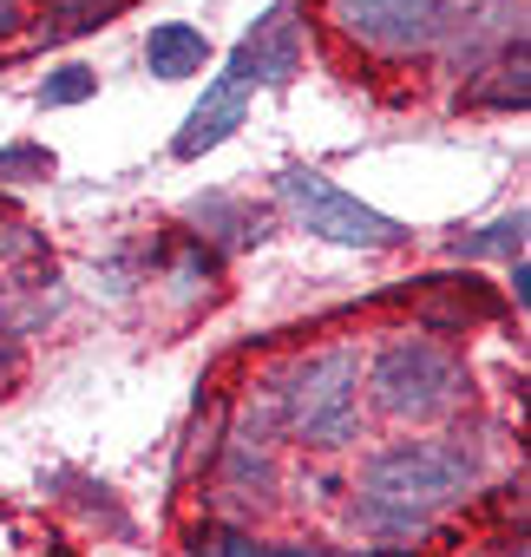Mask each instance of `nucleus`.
I'll list each match as a JSON object with an SVG mask.
<instances>
[{"mask_svg":"<svg viewBox=\"0 0 531 557\" xmlns=\"http://www.w3.org/2000/svg\"><path fill=\"white\" fill-rule=\"evenodd\" d=\"M125 0H40V34L47 40H73V34H92L106 27Z\"/></svg>","mask_w":531,"mask_h":557,"instance_id":"1a4fd4ad","label":"nucleus"},{"mask_svg":"<svg viewBox=\"0 0 531 557\" xmlns=\"http://www.w3.org/2000/svg\"><path fill=\"white\" fill-rule=\"evenodd\" d=\"M276 203H283V210H289L309 236L342 243V249H400V243H407V223L381 216L374 203L348 197L335 177L302 171V164H289V171L276 177Z\"/></svg>","mask_w":531,"mask_h":557,"instance_id":"7ed1b4c3","label":"nucleus"},{"mask_svg":"<svg viewBox=\"0 0 531 557\" xmlns=\"http://www.w3.org/2000/svg\"><path fill=\"white\" fill-rule=\"evenodd\" d=\"M236 60H243V73H249V86H256V79H262V86H289V79H296V66H302L296 0H276V8L256 21V34L236 47Z\"/></svg>","mask_w":531,"mask_h":557,"instance_id":"0eeeda50","label":"nucleus"},{"mask_svg":"<svg viewBox=\"0 0 531 557\" xmlns=\"http://www.w3.org/2000/svg\"><path fill=\"white\" fill-rule=\"evenodd\" d=\"M329 21L374 53H420L446 34V0H329Z\"/></svg>","mask_w":531,"mask_h":557,"instance_id":"39448f33","label":"nucleus"},{"mask_svg":"<svg viewBox=\"0 0 531 557\" xmlns=\"http://www.w3.org/2000/svg\"><path fill=\"white\" fill-rule=\"evenodd\" d=\"M190 223H230V230H223V243H236V249H249V243L270 236V223H262L249 203H236V197H203V203L190 210Z\"/></svg>","mask_w":531,"mask_h":557,"instance_id":"9b49d317","label":"nucleus"},{"mask_svg":"<svg viewBox=\"0 0 531 557\" xmlns=\"http://www.w3.org/2000/svg\"><path fill=\"white\" fill-rule=\"evenodd\" d=\"M34 177H53V151L47 145H8L0 151V184H34Z\"/></svg>","mask_w":531,"mask_h":557,"instance_id":"2eb2a0df","label":"nucleus"},{"mask_svg":"<svg viewBox=\"0 0 531 557\" xmlns=\"http://www.w3.org/2000/svg\"><path fill=\"white\" fill-rule=\"evenodd\" d=\"M479 479L472 453L466 446H446V440H400L387 453H374L361 466V505L355 518L368 531H387V537H420L453 498H466Z\"/></svg>","mask_w":531,"mask_h":557,"instance_id":"f257e3e1","label":"nucleus"},{"mask_svg":"<svg viewBox=\"0 0 531 557\" xmlns=\"http://www.w3.org/2000/svg\"><path fill=\"white\" fill-rule=\"evenodd\" d=\"M453 256H524V210L518 216H498L472 236H453Z\"/></svg>","mask_w":531,"mask_h":557,"instance_id":"ddd939ff","label":"nucleus"},{"mask_svg":"<svg viewBox=\"0 0 531 557\" xmlns=\"http://www.w3.org/2000/svg\"><path fill=\"white\" fill-rule=\"evenodd\" d=\"M197 557H335V550H309V544H256L236 531H197Z\"/></svg>","mask_w":531,"mask_h":557,"instance_id":"f8f14e48","label":"nucleus"},{"mask_svg":"<svg viewBox=\"0 0 531 557\" xmlns=\"http://www.w3.org/2000/svg\"><path fill=\"white\" fill-rule=\"evenodd\" d=\"M21 361H27V348H21V335L0 322V381H14L21 374Z\"/></svg>","mask_w":531,"mask_h":557,"instance_id":"f3484780","label":"nucleus"},{"mask_svg":"<svg viewBox=\"0 0 531 557\" xmlns=\"http://www.w3.org/2000/svg\"><path fill=\"white\" fill-rule=\"evenodd\" d=\"M99 92V73L92 66H60L47 86H40V106H86Z\"/></svg>","mask_w":531,"mask_h":557,"instance_id":"4468645a","label":"nucleus"},{"mask_svg":"<svg viewBox=\"0 0 531 557\" xmlns=\"http://www.w3.org/2000/svg\"><path fill=\"white\" fill-rule=\"evenodd\" d=\"M472 99H479V106L524 112V99H531V79H524V34H518V40H505V53L492 60V79H485Z\"/></svg>","mask_w":531,"mask_h":557,"instance_id":"9d476101","label":"nucleus"},{"mask_svg":"<svg viewBox=\"0 0 531 557\" xmlns=\"http://www.w3.org/2000/svg\"><path fill=\"white\" fill-rule=\"evenodd\" d=\"M223 485H256L270 492V453H256V440H230V472Z\"/></svg>","mask_w":531,"mask_h":557,"instance_id":"dca6fc26","label":"nucleus"},{"mask_svg":"<svg viewBox=\"0 0 531 557\" xmlns=\"http://www.w3.org/2000/svg\"><path fill=\"white\" fill-rule=\"evenodd\" d=\"M243 92H249V73H243V60L230 53V66L210 79V92L197 99V112H190V119H184V132L171 138V158H184V164H190V158L217 151V145L243 125V112H249V99H243Z\"/></svg>","mask_w":531,"mask_h":557,"instance_id":"423d86ee","label":"nucleus"},{"mask_svg":"<svg viewBox=\"0 0 531 557\" xmlns=\"http://www.w3.org/2000/svg\"><path fill=\"white\" fill-rule=\"evenodd\" d=\"M145 66H151L158 79H190V73L210 66V40H203L190 21H164V27L145 34Z\"/></svg>","mask_w":531,"mask_h":557,"instance_id":"6e6552de","label":"nucleus"},{"mask_svg":"<svg viewBox=\"0 0 531 557\" xmlns=\"http://www.w3.org/2000/svg\"><path fill=\"white\" fill-rule=\"evenodd\" d=\"M283 426L309 446H348L361 426V361L355 355H316L283 387Z\"/></svg>","mask_w":531,"mask_h":557,"instance_id":"20e7f679","label":"nucleus"},{"mask_svg":"<svg viewBox=\"0 0 531 557\" xmlns=\"http://www.w3.org/2000/svg\"><path fill=\"white\" fill-rule=\"evenodd\" d=\"M511 296H518V309H531V262L524 256L511 262Z\"/></svg>","mask_w":531,"mask_h":557,"instance_id":"a211bd4d","label":"nucleus"},{"mask_svg":"<svg viewBox=\"0 0 531 557\" xmlns=\"http://www.w3.org/2000/svg\"><path fill=\"white\" fill-rule=\"evenodd\" d=\"M368 394L387 420H440L466 400V361L433 335H400L374 355Z\"/></svg>","mask_w":531,"mask_h":557,"instance_id":"f03ea898","label":"nucleus"},{"mask_svg":"<svg viewBox=\"0 0 531 557\" xmlns=\"http://www.w3.org/2000/svg\"><path fill=\"white\" fill-rule=\"evenodd\" d=\"M21 34V0H0V40Z\"/></svg>","mask_w":531,"mask_h":557,"instance_id":"6ab92c4d","label":"nucleus"}]
</instances>
